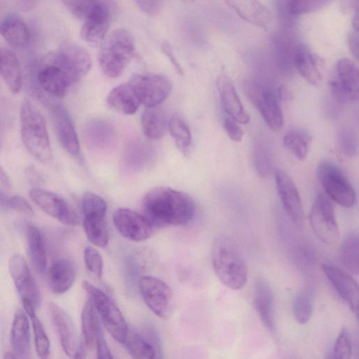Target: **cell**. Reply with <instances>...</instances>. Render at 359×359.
Wrapping results in <instances>:
<instances>
[{"label": "cell", "mask_w": 359, "mask_h": 359, "mask_svg": "<svg viewBox=\"0 0 359 359\" xmlns=\"http://www.w3.org/2000/svg\"><path fill=\"white\" fill-rule=\"evenodd\" d=\"M12 351L17 358H27L31 350V334L27 315L22 310H18L12 322L10 333Z\"/></svg>", "instance_id": "484cf974"}, {"label": "cell", "mask_w": 359, "mask_h": 359, "mask_svg": "<svg viewBox=\"0 0 359 359\" xmlns=\"http://www.w3.org/2000/svg\"><path fill=\"white\" fill-rule=\"evenodd\" d=\"M29 317L34 332L35 351L39 358H47L50 353V341L43 325L36 313Z\"/></svg>", "instance_id": "7bdbcfd3"}, {"label": "cell", "mask_w": 359, "mask_h": 359, "mask_svg": "<svg viewBox=\"0 0 359 359\" xmlns=\"http://www.w3.org/2000/svg\"><path fill=\"white\" fill-rule=\"evenodd\" d=\"M321 267L335 291L357 317L359 297L357 283L351 276L337 266L323 264Z\"/></svg>", "instance_id": "44dd1931"}, {"label": "cell", "mask_w": 359, "mask_h": 359, "mask_svg": "<svg viewBox=\"0 0 359 359\" xmlns=\"http://www.w3.org/2000/svg\"><path fill=\"white\" fill-rule=\"evenodd\" d=\"M309 222L316 236L324 243H332L339 236L333 206L329 199L320 193L310 210Z\"/></svg>", "instance_id": "8fae6325"}, {"label": "cell", "mask_w": 359, "mask_h": 359, "mask_svg": "<svg viewBox=\"0 0 359 359\" xmlns=\"http://www.w3.org/2000/svg\"><path fill=\"white\" fill-rule=\"evenodd\" d=\"M144 135L153 140L161 138L168 128V119L165 109L159 105L147 107L141 116Z\"/></svg>", "instance_id": "1f68e13d"}, {"label": "cell", "mask_w": 359, "mask_h": 359, "mask_svg": "<svg viewBox=\"0 0 359 359\" xmlns=\"http://www.w3.org/2000/svg\"><path fill=\"white\" fill-rule=\"evenodd\" d=\"M4 358H6V359L17 358L15 355L14 354V353L13 351H7V352H6L4 353Z\"/></svg>", "instance_id": "6125c7cd"}, {"label": "cell", "mask_w": 359, "mask_h": 359, "mask_svg": "<svg viewBox=\"0 0 359 359\" xmlns=\"http://www.w3.org/2000/svg\"><path fill=\"white\" fill-rule=\"evenodd\" d=\"M83 226L88 239L95 246L105 247L109 233L105 219H83Z\"/></svg>", "instance_id": "f35d334b"}, {"label": "cell", "mask_w": 359, "mask_h": 359, "mask_svg": "<svg viewBox=\"0 0 359 359\" xmlns=\"http://www.w3.org/2000/svg\"><path fill=\"white\" fill-rule=\"evenodd\" d=\"M317 177L327 195L344 208L356 203L355 190L341 170L330 161H321L317 167Z\"/></svg>", "instance_id": "8992f818"}, {"label": "cell", "mask_w": 359, "mask_h": 359, "mask_svg": "<svg viewBox=\"0 0 359 359\" xmlns=\"http://www.w3.org/2000/svg\"><path fill=\"white\" fill-rule=\"evenodd\" d=\"M142 210L154 226H181L193 219L196 208L193 199L186 193L157 187L144 196Z\"/></svg>", "instance_id": "6da1fadb"}, {"label": "cell", "mask_w": 359, "mask_h": 359, "mask_svg": "<svg viewBox=\"0 0 359 359\" xmlns=\"http://www.w3.org/2000/svg\"><path fill=\"white\" fill-rule=\"evenodd\" d=\"M329 0H288L287 10L292 15L315 12L325 6Z\"/></svg>", "instance_id": "f6af8a7d"}, {"label": "cell", "mask_w": 359, "mask_h": 359, "mask_svg": "<svg viewBox=\"0 0 359 359\" xmlns=\"http://www.w3.org/2000/svg\"><path fill=\"white\" fill-rule=\"evenodd\" d=\"M331 91L341 102L358 100L359 95L358 69L349 58L339 60L336 65V76L330 81Z\"/></svg>", "instance_id": "9a60e30c"}, {"label": "cell", "mask_w": 359, "mask_h": 359, "mask_svg": "<svg viewBox=\"0 0 359 359\" xmlns=\"http://www.w3.org/2000/svg\"><path fill=\"white\" fill-rule=\"evenodd\" d=\"M276 187L283 208L290 219L296 225H302L304 212L301 198L292 179L283 171L275 172Z\"/></svg>", "instance_id": "d6986e66"}, {"label": "cell", "mask_w": 359, "mask_h": 359, "mask_svg": "<svg viewBox=\"0 0 359 359\" xmlns=\"http://www.w3.org/2000/svg\"><path fill=\"white\" fill-rule=\"evenodd\" d=\"M184 2H186V3H190V2H192L194 0H181Z\"/></svg>", "instance_id": "be15d7a7"}, {"label": "cell", "mask_w": 359, "mask_h": 359, "mask_svg": "<svg viewBox=\"0 0 359 359\" xmlns=\"http://www.w3.org/2000/svg\"><path fill=\"white\" fill-rule=\"evenodd\" d=\"M20 133L23 144L38 161L48 164L53 160L50 142L43 116L29 100L20 109Z\"/></svg>", "instance_id": "3957f363"}, {"label": "cell", "mask_w": 359, "mask_h": 359, "mask_svg": "<svg viewBox=\"0 0 359 359\" xmlns=\"http://www.w3.org/2000/svg\"><path fill=\"white\" fill-rule=\"evenodd\" d=\"M293 63L299 74L311 84L317 85L321 81L318 61L307 48L299 46L295 48Z\"/></svg>", "instance_id": "836d02e7"}, {"label": "cell", "mask_w": 359, "mask_h": 359, "mask_svg": "<svg viewBox=\"0 0 359 359\" xmlns=\"http://www.w3.org/2000/svg\"><path fill=\"white\" fill-rule=\"evenodd\" d=\"M246 22L266 29L271 22V13L259 0H224Z\"/></svg>", "instance_id": "cb8c5ba5"}, {"label": "cell", "mask_w": 359, "mask_h": 359, "mask_svg": "<svg viewBox=\"0 0 359 359\" xmlns=\"http://www.w3.org/2000/svg\"><path fill=\"white\" fill-rule=\"evenodd\" d=\"M352 347L351 334L346 327H343L334 344L332 358L340 359L350 358L352 354Z\"/></svg>", "instance_id": "bcb514c9"}, {"label": "cell", "mask_w": 359, "mask_h": 359, "mask_svg": "<svg viewBox=\"0 0 359 359\" xmlns=\"http://www.w3.org/2000/svg\"><path fill=\"white\" fill-rule=\"evenodd\" d=\"M26 241L29 259L35 271L43 274L47 264V255L43 236L37 226L27 224Z\"/></svg>", "instance_id": "f1b7e54d"}, {"label": "cell", "mask_w": 359, "mask_h": 359, "mask_svg": "<svg viewBox=\"0 0 359 359\" xmlns=\"http://www.w3.org/2000/svg\"><path fill=\"white\" fill-rule=\"evenodd\" d=\"M0 183L4 187H5L8 189H11V187L10 179H9L8 175L6 174V171L4 170V169L1 165H0Z\"/></svg>", "instance_id": "680465c9"}, {"label": "cell", "mask_w": 359, "mask_h": 359, "mask_svg": "<svg viewBox=\"0 0 359 359\" xmlns=\"http://www.w3.org/2000/svg\"><path fill=\"white\" fill-rule=\"evenodd\" d=\"M284 147L297 159L303 161L306 158L309 150L307 136L299 131H291L283 137Z\"/></svg>", "instance_id": "b9f144b4"}, {"label": "cell", "mask_w": 359, "mask_h": 359, "mask_svg": "<svg viewBox=\"0 0 359 359\" xmlns=\"http://www.w3.org/2000/svg\"><path fill=\"white\" fill-rule=\"evenodd\" d=\"M8 269L21 300L31 302L37 309L41 303L40 291L24 257L20 253L13 254Z\"/></svg>", "instance_id": "2e32d148"}, {"label": "cell", "mask_w": 359, "mask_h": 359, "mask_svg": "<svg viewBox=\"0 0 359 359\" xmlns=\"http://www.w3.org/2000/svg\"><path fill=\"white\" fill-rule=\"evenodd\" d=\"M248 95L262 118L273 131L279 130L283 125V116L275 92L268 88L255 87Z\"/></svg>", "instance_id": "ac0fdd59"}, {"label": "cell", "mask_w": 359, "mask_h": 359, "mask_svg": "<svg viewBox=\"0 0 359 359\" xmlns=\"http://www.w3.org/2000/svg\"><path fill=\"white\" fill-rule=\"evenodd\" d=\"M137 3L144 12L148 13H154L160 5L159 0H137Z\"/></svg>", "instance_id": "11a10c76"}, {"label": "cell", "mask_w": 359, "mask_h": 359, "mask_svg": "<svg viewBox=\"0 0 359 359\" xmlns=\"http://www.w3.org/2000/svg\"><path fill=\"white\" fill-rule=\"evenodd\" d=\"M10 199L1 189H0V209L6 210L10 208Z\"/></svg>", "instance_id": "91938a15"}, {"label": "cell", "mask_w": 359, "mask_h": 359, "mask_svg": "<svg viewBox=\"0 0 359 359\" xmlns=\"http://www.w3.org/2000/svg\"><path fill=\"white\" fill-rule=\"evenodd\" d=\"M139 288L144 303L156 316L162 319L171 316L175 298L168 285L158 278L144 276L140 279Z\"/></svg>", "instance_id": "52a82bcc"}, {"label": "cell", "mask_w": 359, "mask_h": 359, "mask_svg": "<svg viewBox=\"0 0 359 359\" xmlns=\"http://www.w3.org/2000/svg\"><path fill=\"white\" fill-rule=\"evenodd\" d=\"M107 102L110 107L127 115L135 114L140 104L136 93L128 83L114 88L109 92Z\"/></svg>", "instance_id": "f546056e"}, {"label": "cell", "mask_w": 359, "mask_h": 359, "mask_svg": "<svg viewBox=\"0 0 359 359\" xmlns=\"http://www.w3.org/2000/svg\"><path fill=\"white\" fill-rule=\"evenodd\" d=\"M168 129L177 148L187 154L191 144V133L189 124L180 112H175L168 121Z\"/></svg>", "instance_id": "8d00e7d4"}, {"label": "cell", "mask_w": 359, "mask_h": 359, "mask_svg": "<svg viewBox=\"0 0 359 359\" xmlns=\"http://www.w3.org/2000/svg\"><path fill=\"white\" fill-rule=\"evenodd\" d=\"M82 286L105 329L114 340L121 344L128 325L115 302L104 291L86 280L82 283Z\"/></svg>", "instance_id": "5b68a950"}, {"label": "cell", "mask_w": 359, "mask_h": 359, "mask_svg": "<svg viewBox=\"0 0 359 359\" xmlns=\"http://www.w3.org/2000/svg\"><path fill=\"white\" fill-rule=\"evenodd\" d=\"M46 60L62 69L74 83L81 80L91 67L88 52L80 46L69 42L50 53Z\"/></svg>", "instance_id": "9c48e42d"}, {"label": "cell", "mask_w": 359, "mask_h": 359, "mask_svg": "<svg viewBox=\"0 0 359 359\" xmlns=\"http://www.w3.org/2000/svg\"><path fill=\"white\" fill-rule=\"evenodd\" d=\"M254 162L256 170L262 177L269 175L271 170V155L267 144L258 140L254 148Z\"/></svg>", "instance_id": "ee69618b"}, {"label": "cell", "mask_w": 359, "mask_h": 359, "mask_svg": "<svg viewBox=\"0 0 359 359\" xmlns=\"http://www.w3.org/2000/svg\"><path fill=\"white\" fill-rule=\"evenodd\" d=\"M338 144L341 151L347 156H353L357 152V139L354 132L346 126L341 127L337 133Z\"/></svg>", "instance_id": "7dc6e473"}, {"label": "cell", "mask_w": 359, "mask_h": 359, "mask_svg": "<svg viewBox=\"0 0 359 359\" xmlns=\"http://www.w3.org/2000/svg\"><path fill=\"white\" fill-rule=\"evenodd\" d=\"M0 75L11 93L20 90L22 77L20 62L12 51L4 48H0Z\"/></svg>", "instance_id": "4dcf8cb0"}, {"label": "cell", "mask_w": 359, "mask_h": 359, "mask_svg": "<svg viewBox=\"0 0 359 359\" xmlns=\"http://www.w3.org/2000/svg\"><path fill=\"white\" fill-rule=\"evenodd\" d=\"M292 312L295 320L299 324L309 321L313 313V298L308 290H302L294 297Z\"/></svg>", "instance_id": "60d3db41"}, {"label": "cell", "mask_w": 359, "mask_h": 359, "mask_svg": "<svg viewBox=\"0 0 359 359\" xmlns=\"http://www.w3.org/2000/svg\"><path fill=\"white\" fill-rule=\"evenodd\" d=\"M107 203L100 196L86 192L81 199L83 219H105Z\"/></svg>", "instance_id": "ab89813d"}, {"label": "cell", "mask_w": 359, "mask_h": 359, "mask_svg": "<svg viewBox=\"0 0 359 359\" xmlns=\"http://www.w3.org/2000/svg\"><path fill=\"white\" fill-rule=\"evenodd\" d=\"M113 222L118 233L133 241L149 239L154 226L144 215L128 208H118L113 214Z\"/></svg>", "instance_id": "e0dca14e"}, {"label": "cell", "mask_w": 359, "mask_h": 359, "mask_svg": "<svg viewBox=\"0 0 359 359\" xmlns=\"http://www.w3.org/2000/svg\"><path fill=\"white\" fill-rule=\"evenodd\" d=\"M83 341L86 348L96 351L97 358L110 359L113 356L107 343L98 315L88 299L81 311Z\"/></svg>", "instance_id": "4fadbf2b"}, {"label": "cell", "mask_w": 359, "mask_h": 359, "mask_svg": "<svg viewBox=\"0 0 359 359\" xmlns=\"http://www.w3.org/2000/svg\"><path fill=\"white\" fill-rule=\"evenodd\" d=\"M25 174L27 181L32 184L39 185L44 181L42 174L33 165H29L26 168Z\"/></svg>", "instance_id": "f5cc1de1"}, {"label": "cell", "mask_w": 359, "mask_h": 359, "mask_svg": "<svg viewBox=\"0 0 359 359\" xmlns=\"http://www.w3.org/2000/svg\"><path fill=\"white\" fill-rule=\"evenodd\" d=\"M36 80L41 90L57 98L65 97L74 84L62 69L46 60L37 72Z\"/></svg>", "instance_id": "ffe728a7"}, {"label": "cell", "mask_w": 359, "mask_h": 359, "mask_svg": "<svg viewBox=\"0 0 359 359\" xmlns=\"http://www.w3.org/2000/svg\"><path fill=\"white\" fill-rule=\"evenodd\" d=\"M83 259L87 269L100 278L103 273V259L99 251L91 246H88L83 252Z\"/></svg>", "instance_id": "c3c4849f"}, {"label": "cell", "mask_w": 359, "mask_h": 359, "mask_svg": "<svg viewBox=\"0 0 359 359\" xmlns=\"http://www.w3.org/2000/svg\"><path fill=\"white\" fill-rule=\"evenodd\" d=\"M84 139L86 144L92 149H106L110 147L114 142V130L104 121H91L85 126Z\"/></svg>", "instance_id": "d6a6232c"}, {"label": "cell", "mask_w": 359, "mask_h": 359, "mask_svg": "<svg viewBox=\"0 0 359 359\" xmlns=\"http://www.w3.org/2000/svg\"><path fill=\"white\" fill-rule=\"evenodd\" d=\"M121 344L133 358L153 359L156 352L150 341L142 334L128 327Z\"/></svg>", "instance_id": "e575fe53"}, {"label": "cell", "mask_w": 359, "mask_h": 359, "mask_svg": "<svg viewBox=\"0 0 359 359\" xmlns=\"http://www.w3.org/2000/svg\"><path fill=\"white\" fill-rule=\"evenodd\" d=\"M128 83L134 90L140 104L146 107L162 103L168 97L172 88L170 79L159 74H135Z\"/></svg>", "instance_id": "30bf717a"}, {"label": "cell", "mask_w": 359, "mask_h": 359, "mask_svg": "<svg viewBox=\"0 0 359 359\" xmlns=\"http://www.w3.org/2000/svg\"><path fill=\"white\" fill-rule=\"evenodd\" d=\"M0 34L13 48L22 50L30 41V33L24 20L11 14L0 22Z\"/></svg>", "instance_id": "4316f807"}, {"label": "cell", "mask_w": 359, "mask_h": 359, "mask_svg": "<svg viewBox=\"0 0 359 359\" xmlns=\"http://www.w3.org/2000/svg\"><path fill=\"white\" fill-rule=\"evenodd\" d=\"M348 46L352 55L358 59V31L353 29L348 36Z\"/></svg>", "instance_id": "db71d44e"}, {"label": "cell", "mask_w": 359, "mask_h": 359, "mask_svg": "<svg viewBox=\"0 0 359 359\" xmlns=\"http://www.w3.org/2000/svg\"><path fill=\"white\" fill-rule=\"evenodd\" d=\"M253 305L261 321L271 332L275 327L273 294L266 280L259 277L255 281L253 290Z\"/></svg>", "instance_id": "d4e9b609"}, {"label": "cell", "mask_w": 359, "mask_h": 359, "mask_svg": "<svg viewBox=\"0 0 359 359\" xmlns=\"http://www.w3.org/2000/svg\"><path fill=\"white\" fill-rule=\"evenodd\" d=\"M217 87L226 114L236 122L247 124L250 121L249 115L245 111L231 79L226 75H220L217 80Z\"/></svg>", "instance_id": "603a6c76"}, {"label": "cell", "mask_w": 359, "mask_h": 359, "mask_svg": "<svg viewBox=\"0 0 359 359\" xmlns=\"http://www.w3.org/2000/svg\"><path fill=\"white\" fill-rule=\"evenodd\" d=\"M10 208L27 215H33L34 213L32 207L28 201L20 195H15L11 197Z\"/></svg>", "instance_id": "f907efd6"}, {"label": "cell", "mask_w": 359, "mask_h": 359, "mask_svg": "<svg viewBox=\"0 0 359 359\" xmlns=\"http://www.w3.org/2000/svg\"><path fill=\"white\" fill-rule=\"evenodd\" d=\"M98 60L102 72L109 77L119 76L135 53L132 34L123 28L111 32L102 41Z\"/></svg>", "instance_id": "277c9868"}, {"label": "cell", "mask_w": 359, "mask_h": 359, "mask_svg": "<svg viewBox=\"0 0 359 359\" xmlns=\"http://www.w3.org/2000/svg\"><path fill=\"white\" fill-rule=\"evenodd\" d=\"M39 0H15L18 8L23 11H27L36 6Z\"/></svg>", "instance_id": "9f6ffc18"}, {"label": "cell", "mask_w": 359, "mask_h": 359, "mask_svg": "<svg viewBox=\"0 0 359 359\" xmlns=\"http://www.w3.org/2000/svg\"><path fill=\"white\" fill-rule=\"evenodd\" d=\"M33 202L46 214L68 226H76L79 217L73 206L59 195L40 188L29 192Z\"/></svg>", "instance_id": "7c38bea8"}, {"label": "cell", "mask_w": 359, "mask_h": 359, "mask_svg": "<svg viewBox=\"0 0 359 359\" xmlns=\"http://www.w3.org/2000/svg\"><path fill=\"white\" fill-rule=\"evenodd\" d=\"M162 49L165 54L169 57L170 60L172 62L173 65L175 67L177 70L180 72H182L181 67L178 62H177L171 50V48L170 45L167 42H164V43L162 45Z\"/></svg>", "instance_id": "6f0895ef"}, {"label": "cell", "mask_w": 359, "mask_h": 359, "mask_svg": "<svg viewBox=\"0 0 359 359\" xmlns=\"http://www.w3.org/2000/svg\"><path fill=\"white\" fill-rule=\"evenodd\" d=\"M238 123L230 118H226L224 121V128L227 135L236 142L241 141L243 136V131Z\"/></svg>", "instance_id": "816d5d0a"}, {"label": "cell", "mask_w": 359, "mask_h": 359, "mask_svg": "<svg viewBox=\"0 0 359 359\" xmlns=\"http://www.w3.org/2000/svg\"><path fill=\"white\" fill-rule=\"evenodd\" d=\"M111 8V0H94L81 29L85 41L97 45L104 40L110 25Z\"/></svg>", "instance_id": "5bb4252c"}, {"label": "cell", "mask_w": 359, "mask_h": 359, "mask_svg": "<svg viewBox=\"0 0 359 359\" xmlns=\"http://www.w3.org/2000/svg\"><path fill=\"white\" fill-rule=\"evenodd\" d=\"M352 27L353 29L358 31V11L353 15V21H352Z\"/></svg>", "instance_id": "94428289"}, {"label": "cell", "mask_w": 359, "mask_h": 359, "mask_svg": "<svg viewBox=\"0 0 359 359\" xmlns=\"http://www.w3.org/2000/svg\"><path fill=\"white\" fill-rule=\"evenodd\" d=\"M340 259L351 273L358 274L359 238L358 232L351 231L344 237L340 246Z\"/></svg>", "instance_id": "d590c367"}, {"label": "cell", "mask_w": 359, "mask_h": 359, "mask_svg": "<svg viewBox=\"0 0 359 359\" xmlns=\"http://www.w3.org/2000/svg\"><path fill=\"white\" fill-rule=\"evenodd\" d=\"M76 277V268L68 259L54 262L48 271V283L50 290L57 294H64L72 286Z\"/></svg>", "instance_id": "83f0119b"}, {"label": "cell", "mask_w": 359, "mask_h": 359, "mask_svg": "<svg viewBox=\"0 0 359 359\" xmlns=\"http://www.w3.org/2000/svg\"><path fill=\"white\" fill-rule=\"evenodd\" d=\"M61 1L74 16L83 18L94 3L93 0H61Z\"/></svg>", "instance_id": "681fc988"}, {"label": "cell", "mask_w": 359, "mask_h": 359, "mask_svg": "<svg viewBox=\"0 0 359 359\" xmlns=\"http://www.w3.org/2000/svg\"><path fill=\"white\" fill-rule=\"evenodd\" d=\"M149 147L142 142H134L126 149L123 167L126 171L134 172L140 170L149 161Z\"/></svg>", "instance_id": "74e56055"}, {"label": "cell", "mask_w": 359, "mask_h": 359, "mask_svg": "<svg viewBox=\"0 0 359 359\" xmlns=\"http://www.w3.org/2000/svg\"><path fill=\"white\" fill-rule=\"evenodd\" d=\"M211 259L218 280L229 289L243 288L248 280V268L235 243L228 237H218L213 243Z\"/></svg>", "instance_id": "7a4b0ae2"}, {"label": "cell", "mask_w": 359, "mask_h": 359, "mask_svg": "<svg viewBox=\"0 0 359 359\" xmlns=\"http://www.w3.org/2000/svg\"><path fill=\"white\" fill-rule=\"evenodd\" d=\"M50 113L60 143L70 154L78 155L80 149L79 141L69 112L64 106L55 104L51 106Z\"/></svg>", "instance_id": "7402d4cb"}, {"label": "cell", "mask_w": 359, "mask_h": 359, "mask_svg": "<svg viewBox=\"0 0 359 359\" xmlns=\"http://www.w3.org/2000/svg\"><path fill=\"white\" fill-rule=\"evenodd\" d=\"M48 313L64 353L69 358H84L86 346L70 316L58 304L50 302Z\"/></svg>", "instance_id": "ba28073f"}]
</instances>
